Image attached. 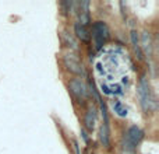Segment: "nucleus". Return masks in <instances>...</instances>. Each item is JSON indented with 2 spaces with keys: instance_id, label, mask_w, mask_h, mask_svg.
Returning a JSON list of instances; mask_svg holds the SVG:
<instances>
[{
  "instance_id": "1",
  "label": "nucleus",
  "mask_w": 159,
  "mask_h": 154,
  "mask_svg": "<svg viewBox=\"0 0 159 154\" xmlns=\"http://www.w3.org/2000/svg\"><path fill=\"white\" fill-rule=\"evenodd\" d=\"M138 98L139 104H141L142 109L145 112H152L156 108V101L155 97H153V92L145 77H142L138 83Z\"/></svg>"
},
{
  "instance_id": "2",
  "label": "nucleus",
  "mask_w": 159,
  "mask_h": 154,
  "mask_svg": "<svg viewBox=\"0 0 159 154\" xmlns=\"http://www.w3.org/2000/svg\"><path fill=\"white\" fill-rule=\"evenodd\" d=\"M144 137V133L142 130L138 128V126H131L127 132H126L124 140H123V147H124L126 151H134L137 148V146L139 144V142Z\"/></svg>"
},
{
  "instance_id": "3",
  "label": "nucleus",
  "mask_w": 159,
  "mask_h": 154,
  "mask_svg": "<svg viewBox=\"0 0 159 154\" xmlns=\"http://www.w3.org/2000/svg\"><path fill=\"white\" fill-rule=\"evenodd\" d=\"M108 36H109V30L105 22H102V21L94 22V27H92V39L95 42V48L96 49L102 48V45L105 44Z\"/></svg>"
},
{
  "instance_id": "4",
  "label": "nucleus",
  "mask_w": 159,
  "mask_h": 154,
  "mask_svg": "<svg viewBox=\"0 0 159 154\" xmlns=\"http://www.w3.org/2000/svg\"><path fill=\"white\" fill-rule=\"evenodd\" d=\"M63 60H64V66L67 67V70L74 74H78V76H84L85 74V70H84V66L82 63L80 62V59L71 52H67L64 53L63 56Z\"/></svg>"
},
{
  "instance_id": "5",
  "label": "nucleus",
  "mask_w": 159,
  "mask_h": 154,
  "mask_svg": "<svg viewBox=\"0 0 159 154\" xmlns=\"http://www.w3.org/2000/svg\"><path fill=\"white\" fill-rule=\"evenodd\" d=\"M70 90L71 92L78 98V100H85L86 95H88V90H86V86L84 84V81L81 78H73L70 81Z\"/></svg>"
},
{
  "instance_id": "6",
  "label": "nucleus",
  "mask_w": 159,
  "mask_h": 154,
  "mask_svg": "<svg viewBox=\"0 0 159 154\" xmlns=\"http://www.w3.org/2000/svg\"><path fill=\"white\" fill-rule=\"evenodd\" d=\"M139 46H142V49H144L145 55H147L148 58H151V56H152V39H151L149 32H147V31H144V32H142Z\"/></svg>"
},
{
  "instance_id": "7",
  "label": "nucleus",
  "mask_w": 159,
  "mask_h": 154,
  "mask_svg": "<svg viewBox=\"0 0 159 154\" xmlns=\"http://www.w3.org/2000/svg\"><path fill=\"white\" fill-rule=\"evenodd\" d=\"M74 30H75V35H77L81 41H84V42L89 41V31H88V28L86 27L81 25L80 22H75Z\"/></svg>"
},
{
  "instance_id": "8",
  "label": "nucleus",
  "mask_w": 159,
  "mask_h": 154,
  "mask_svg": "<svg viewBox=\"0 0 159 154\" xmlns=\"http://www.w3.org/2000/svg\"><path fill=\"white\" fill-rule=\"evenodd\" d=\"M130 38H131V44H133V48H134V50H135L137 56H138V58L141 59L142 52H141V46H139L138 32H137V31H131V35H130Z\"/></svg>"
},
{
  "instance_id": "9",
  "label": "nucleus",
  "mask_w": 159,
  "mask_h": 154,
  "mask_svg": "<svg viewBox=\"0 0 159 154\" xmlns=\"http://www.w3.org/2000/svg\"><path fill=\"white\" fill-rule=\"evenodd\" d=\"M95 119H96V111L94 108H89L88 112H86V116H85V125L89 130L94 129V123H95Z\"/></svg>"
},
{
  "instance_id": "10",
  "label": "nucleus",
  "mask_w": 159,
  "mask_h": 154,
  "mask_svg": "<svg viewBox=\"0 0 159 154\" xmlns=\"http://www.w3.org/2000/svg\"><path fill=\"white\" fill-rule=\"evenodd\" d=\"M112 108L116 112L119 116H127V108L124 106V104L120 102V101H113L112 102Z\"/></svg>"
},
{
  "instance_id": "11",
  "label": "nucleus",
  "mask_w": 159,
  "mask_h": 154,
  "mask_svg": "<svg viewBox=\"0 0 159 154\" xmlns=\"http://www.w3.org/2000/svg\"><path fill=\"white\" fill-rule=\"evenodd\" d=\"M100 140H102L103 146L108 147L109 146V123H108V120H105V123H103V126H102V130H100Z\"/></svg>"
}]
</instances>
